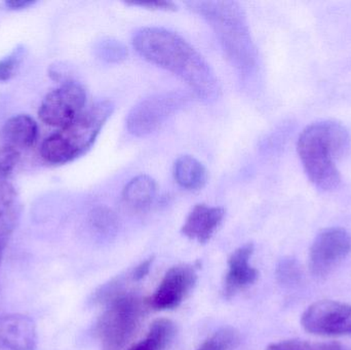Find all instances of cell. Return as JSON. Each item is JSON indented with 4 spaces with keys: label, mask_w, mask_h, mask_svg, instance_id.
Listing matches in <instances>:
<instances>
[{
    "label": "cell",
    "mask_w": 351,
    "mask_h": 350,
    "mask_svg": "<svg viewBox=\"0 0 351 350\" xmlns=\"http://www.w3.org/2000/svg\"><path fill=\"white\" fill-rule=\"evenodd\" d=\"M133 45L144 59L183 79L204 102H215L220 96V84L208 62L177 33L146 27L136 33Z\"/></svg>",
    "instance_id": "cell-1"
},
{
    "label": "cell",
    "mask_w": 351,
    "mask_h": 350,
    "mask_svg": "<svg viewBox=\"0 0 351 350\" xmlns=\"http://www.w3.org/2000/svg\"><path fill=\"white\" fill-rule=\"evenodd\" d=\"M186 4L212 27L241 80L249 84L257 74L259 62L247 16L241 4L231 0H198Z\"/></svg>",
    "instance_id": "cell-2"
},
{
    "label": "cell",
    "mask_w": 351,
    "mask_h": 350,
    "mask_svg": "<svg viewBox=\"0 0 351 350\" xmlns=\"http://www.w3.org/2000/svg\"><path fill=\"white\" fill-rule=\"evenodd\" d=\"M350 147V135L342 123L322 121L303 129L297 151L309 181L317 190L330 192L341 183L338 160Z\"/></svg>",
    "instance_id": "cell-3"
},
{
    "label": "cell",
    "mask_w": 351,
    "mask_h": 350,
    "mask_svg": "<svg viewBox=\"0 0 351 350\" xmlns=\"http://www.w3.org/2000/svg\"><path fill=\"white\" fill-rule=\"evenodd\" d=\"M114 110L111 101H100L82 112L71 125L47 137L40 154L51 164H64L86 153L96 141L105 123Z\"/></svg>",
    "instance_id": "cell-4"
},
{
    "label": "cell",
    "mask_w": 351,
    "mask_h": 350,
    "mask_svg": "<svg viewBox=\"0 0 351 350\" xmlns=\"http://www.w3.org/2000/svg\"><path fill=\"white\" fill-rule=\"evenodd\" d=\"M145 306L146 301L143 304L137 296L121 295L114 298L97 325V334L103 349H123L137 331Z\"/></svg>",
    "instance_id": "cell-5"
},
{
    "label": "cell",
    "mask_w": 351,
    "mask_h": 350,
    "mask_svg": "<svg viewBox=\"0 0 351 350\" xmlns=\"http://www.w3.org/2000/svg\"><path fill=\"white\" fill-rule=\"evenodd\" d=\"M191 100L181 90L152 95L138 103L128 115V131L136 137H145L160 129L173 114Z\"/></svg>",
    "instance_id": "cell-6"
},
{
    "label": "cell",
    "mask_w": 351,
    "mask_h": 350,
    "mask_svg": "<svg viewBox=\"0 0 351 350\" xmlns=\"http://www.w3.org/2000/svg\"><path fill=\"white\" fill-rule=\"evenodd\" d=\"M86 92L80 84L67 82L45 96L38 115L45 125L64 129L84 111Z\"/></svg>",
    "instance_id": "cell-7"
},
{
    "label": "cell",
    "mask_w": 351,
    "mask_h": 350,
    "mask_svg": "<svg viewBox=\"0 0 351 350\" xmlns=\"http://www.w3.org/2000/svg\"><path fill=\"white\" fill-rule=\"evenodd\" d=\"M351 252V236L341 227L322 230L309 251V271L317 279L329 275Z\"/></svg>",
    "instance_id": "cell-8"
},
{
    "label": "cell",
    "mask_w": 351,
    "mask_h": 350,
    "mask_svg": "<svg viewBox=\"0 0 351 350\" xmlns=\"http://www.w3.org/2000/svg\"><path fill=\"white\" fill-rule=\"evenodd\" d=\"M301 325L307 332L319 336H351V304L315 302L302 314Z\"/></svg>",
    "instance_id": "cell-9"
},
{
    "label": "cell",
    "mask_w": 351,
    "mask_h": 350,
    "mask_svg": "<svg viewBox=\"0 0 351 350\" xmlns=\"http://www.w3.org/2000/svg\"><path fill=\"white\" fill-rule=\"evenodd\" d=\"M197 273L190 264H180L167 271L162 283L146 304L156 310H174L195 287Z\"/></svg>",
    "instance_id": "cell-10"
},
{
    "label": "cell",
    "mask_w": 351,
    "mask_h": 350,
    "mask_svg": "<svg viewBox=\"0 0 351 350\" xmlns=\"http://www.w3.org/2000/svg\"><path fill=\"white\" fill-rule=\"evenodd\" d=\"M0 349L36 350V326L32 318L19 314L0 316Z\"/></svg>",
    "instance_id": "cell-11"
},
{
    "label": "cell",
    "mask_w": 351,
    "mask_h": 350,
    "mask_svg": "<svg viewBox=\"0 0 351 350\" xmlns=\"http://www.w3.org/2000/svg\"><path fill=\"white\" fill-rule=\"evenodd\" d=\"M253 253L254 245L247 242L237 249L229 257L228 273L224 284L225 297H233L235 294L257 281L259 273L250 264Z\"/></svg>",
    "instance_id": "cell-12"
},
{
    "label": "cell",
    "mask_w": 351,
    "mask_h": 350,
    "mask_svg": "<svg viewBox=\"0 0 351 350\" xmlns=\"http://www.w3.org/2000/svg\"><path fill=\"white\" fill-rule=\"evenodd\" d=\"M225 210L200 203L190 212L182 227V234L199 244H206L224 219Z\"/></svg>",
    "instance_id": "cell-13"
},
{
    "label": "cell",
    "mask_w": 351,
    "mask_h": 350,
    "mask_svg": "<svg viewBox=\"0 0 351 350\" xmlns=\"http://www.w3.org/2000/svg\"><path fill=\"white\" fill-rule=\"evenodd\" d=\"M36 121L29 115L21 114L6 121L2 129V137L8 146L28 148L34 145L37 139Z\"/></svg>",
    "instance_id": "cell-14"
},
{
    "label": "cell",
    "mask_w": 351,
    "mask_h": 350,
    "mask_svg": "<svg viewBox=\"0 0 351 350\" xmlns=\"http://www.w3.org/2000/svg\"><path fill=\"white\" fill-rule=\"evenodd\" d=\"M174 177L178 184L187 190H199L208 181V172L193 156H180L174 164Z\"/></svg>",
    "instance_id": "cell-15"
},
{
    "label": "cell",
    "mask_w": 351,
    "mask_h": 350,
    "mask_svg": "<svg viewBox=\"0 0 351 350\" xmlns=\"http://www.w3.org/2000/svg\"><path fill=\"white\" fill-rule=\"evenodd\" d=\"M156 188L154 178L148 175H140L125 185L123 190V201L134 209H145L154 201Z\"/></svg>",
    "instance_id": "cell-16"
},
{
    "label": "cell",
    "mask_w": 351,
    "mask_h": 350,
    "mask_svg": "<svg viewBox=\"0 0 351 350\" xmlns=\"http://www.w3.org/2000/svg\"><path fill=\"white\" fill-rule=\"evenodd\" d=\"M177 329L169 318H158L152 323L147 337L130 350H165L174 339Z\"/></svg>",
    "instance_id": "cell-17"
},
{
    "label": "cell",
    "mask_w": 351,
    "mask_h": 350,
    "mask_svg": "<svg viewBox=\"0 0 351 350\" xmlns=\"http://www.w3.org/2000/svg\"><path fill=\"white\" fill-rule=\"evenodd\" d=\"M20 205L16 189L10 183L0 181V221H18Z\"/></svg>",
    "instance_id": "cell-18"
},
{
    "label": "cell",
    "mask_w": 351,
    "mask_h": 350,
    "mask_svg": "<svg viewBox=\"0 0 351 350\" xmlns=\"http://www.w3.org/2000/svg\"><path fill=\"white\" fill-rule=\"evenodd\" d=\"M241 340L239 332L231 327L220 329L206 339L197 350H229L234 349Z\"/></svg>",
    "instance_id": "cell-19"
},
{
    "label": "cell",
    "mask_w": 351,
    "mask_h": 350,
    "mask_svg": "<svg viewBox=\"0 0 351 350\" xmlns=\"http://www.w3.org/2000/svg\"><path fill=\"white\" fill-rule=\"evenodd\" d=\"M93 227L103 236H110L117 232L119 219L115 213L105 207L97 208L90 214Z\"/></svg>",
    "instance_id": "cell-20"
},
{
    "label": "cell",
    "mask_w": 351,
    "mask_h": 350,
    "mask_svg": "<svg viewBox=\"0 0 351 350\" xmlns=\"http://www.w3.org/2000/svg\"><path fill=\"white\" fill-rule=\"evenodd\" d=\"M266 350H351L334 342H313L306 340H284L271 343Z\"/></svg>",
    "instance_id": "cell-21"
},
{
    "label": "cell",
    "mask_w": 351,
    "mask_h": 350,
    "mask_svg": "<svg viewBox=\"0 0 351 350\" xmlns=\"http://www.w3.org/2000/svg\"><path fill=\"white\" fill-rule=\"evenodd\" d=\"M276 279L282 285L291 287L302 279V269L296 259L287 257L282 259L276 266Z\"/></svg>",
    "instance_id": "cell-22"
},
{
    "label": "cell",
    "mask_w": 351,
    "mask_h": 350,
    "mask_svg": "<svg viewBox=\"0 0 351 350\" xmlns=\"http://www.w3.org/2000/svg\"><path fill=\"white\" fill-rule=\"evenodd\" d=\"M99 58L107 63H121L128 57L127 47L115 39L107 38L101 41L97 47Z\"/></svg>",
    "instance_id": "cell-23"
},
{
    "label": "cell",
    "mask_w": 351,
    "mask_h": 350,
    "mask_svg": "<svg viewBox=\"0 0 351 350\" xmlns=\"http://www.w3.org/2000/svg\"><path fill=\"white\" fill-rule=\"evenodd\" d=\"M20 160V152L12 146L0 148V181H4L16 168Z\"/></svg>",
    "instance_id": "cell-24"
},
{
    "label": "cell",
    "mask_w": 351,
    "mask_h": 350,
    "mask_svg": "<svg viewBox=\"0 0 351 350\" xmlns=\"http://www.w3.org/2000/svg\"><path fill=\"white\" fill-rule=\"evenodd\" d=\"M20 61V53L14 51L12 55L0 60V82L10 79Z\"/></svg>",
    "instance_id": "cell-25"
},
{
    "label": "cell",
    "mask_w": 351,
    "mask_h": 350,
    "mask_svg": "<svg viewBox=\"0 0 351 350\" xmlns=\"http://www.w3.org/2000/svg\"><path fill=\"white\" fill-rule=\"evenodd\" d=\"M16 222L0 221V265L3 258L4 250L8 246V240L12 232L16 229Z\"/></svg>",
    "instance_id": "cell-26"
},
{
    "label": "cell",
    "mask_w": 351,
    "mask_h": 350,
    "mask_svg": "<svg viewBox=\"0 0 351 350\" xmlns=\"http://www.w3.org/2000/svg\"><path fill=\"white\" fill-rule=\"evenodd\" d=\"M132 5L141 6V8H149V10H175L176 5L171 1H143L132 2Z\"/></svg>",
    "instance_id": "cell-27"
},
{
    "label": "cell",
    "mask_w": 351,
    "mask_h": 350,
    "mask_svg": "<svg viewBox=\"0 0 351 350\" xmlns=\"http://www.w3.org/2000/svg\"><path fill=\"white\" fill-rule=\"evenodd\" d=\"M154 257H150V258L146 259L143 262L140 263L135 271L133 273L134 281L139 282L143 279L144 277H147L149 273L150 269H152V264H154Z\"/></svg>",
    "instance_id": "cell-28"
},
{
    "label": "cell",
    "mask_w": 351,
    "mask_h": 350,
    "mask_svg": "<svg viewBox=\"0 0 351 350\" xmlns=\"http://www.w3.org/2000/svg\"><path fill=\"white\" fill-rule=\"evenodd\" d=\"M35 2L36 1H33V0H8V1H5V5L10 10H23V8L33 5Z\"/></svg>",
    "instance_id": "cell-29"
}]
</instances>
